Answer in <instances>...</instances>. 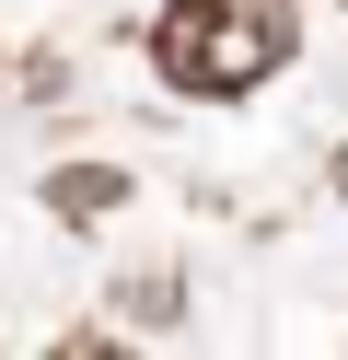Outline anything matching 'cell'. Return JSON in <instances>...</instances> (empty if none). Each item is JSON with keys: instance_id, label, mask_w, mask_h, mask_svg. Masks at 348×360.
Segmentation results:
<instances>
[{"instance_id": "6da1fadb", "label": "cell", "mask_w": 348, "mask_h": 360, "mask_svg": "<svg viewBox=\"0 0 348 360\" xmlns=\"http://www.w3.org/2000/svg\"><path fill=\"white\" fill-rule=\"evenodd\" d=\"M290 47H302L290 0H162V24H151V58L174 94H255Z\"/></svg>"}, {"instance_id": "7a4b0ae2", "label": "cell", "mask_w": 348, "mask_h": 360, "mask_svg": "<svg viewBox=\"0 0 348 360\" xmlns=\"http://www.w3.org/2000/svg\"><path fill=\"white\" fill-rule=\"evenodd\" d=\"M46 360H139V349H116V337H58Z\"/></svg>"}]
</instances>
